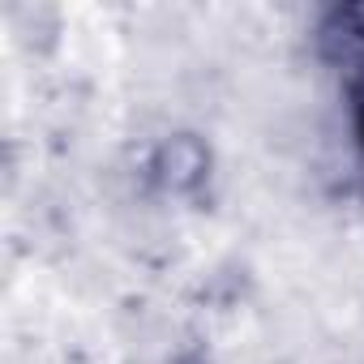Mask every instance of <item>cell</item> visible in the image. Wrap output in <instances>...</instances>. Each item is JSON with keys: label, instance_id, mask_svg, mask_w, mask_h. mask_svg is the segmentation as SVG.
Wrapping results in <instances>:
<instances>
[{"label": "cell", "instance_id": "cell-1", "mask_svg": "<svg viewBox=\"0 0 364 364\" xmlns=\"http://www.w3.org/2000/svg\"><path fill=\"white\" fill-rule=\"evenodd\" d=\"M360 133H364V90H360Z\"/></svg>", "mask_w": 364, "mask_h": 364}]
</instances>
